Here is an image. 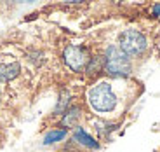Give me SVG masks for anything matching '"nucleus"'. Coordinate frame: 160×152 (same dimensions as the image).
I'll use <instances>...</instances> for the list:
<instances>
[{
  "label": "nucleus",
  "mask_w": 160,
  "mask_h": 152,
  "mask_svg": "<svg viewBox=\"0 0 160 152\" xmlns=\"http://www.w3.org/2000/svg\"><path fill=\"white\" fill-rule=\"evenodd\" d=\"M89 103L96 112H112L117 107V96L108 82H98L87 93Z\"/></svg>",
  "instance_id": "f257e3e1"
},
{
  "label": "nucleus",
  "mask_w": 160,
  "mask_h": 152,
  "mask_svg": "<svg viewBox=\"0 0 160 152\" xmlns=\"http://www.w3.org/2000/svg\"><path fill=\"white\" fill-rule=\"evenodd\" d=\"M104 70L112 77H127L131 73V60L118 46H108L104 51Z\"/></svg>",
  "instance_id": "f03ea898"
},
{
  "label": "nucleus",
  "mask_w": 160,
  "mask_h": 152,
  "mask_svg": "<svg viewBox=\"0 0 160 152\" xmlns=\"http://www.w3.org/2000/svg\"><path fill=\"white\" fill-rule=\"evenodd\" d=\"M146 37L138 30H125L118 37V47L127 58L141 56L146 49Z\"/></svg>",
  "instance_id": "7ed1b4c3"
},
{
  "label": "nucleus",
  "mask_w": 160,
  "mask_h": 152,
  "mask_svg": "<svg viewBox=\"0 0 160 152\" xmlns=\"http://www.w3.org/2000/svg\"><path fill=\"white\" fill-rule=\"evenodd\" d=\"M63 60L66 67L72 68L73 72H82L89 65V51L80 46H68L63 52Z\"/></svg>",
  "instance_id": "20e7f679"
},
{
  "label": "nucleus",
  "mask_w": 160,
  "mask_h": 152,
  "mask_svg": "<svg viewBox=\"0 0 160 152\" xmlns=\"http://www.w3.org/2000/svg\"><path fill=\"white\" fill-rule=\"evenodd\" d=\"M19 72H21V65L18 61H14V63H0V84L16 79L19 75Z\"/></svg>",
  "instance_id": "39448f33"
},
{
  "label": "nucleus",
  "mask_w": 160,
  "mask_h": 152,
  "mask_svg": "<svg viewBox=\"0 0 160 152\" xmlns=\"http://www.w3.org/2000/svg\"><path fill=\"white\" fill-rule=\"evenodd\" d=\"M73 138H75V142H78V144H82V145H85V147H89V149H98L99 147V144H98L94 138H92L89 133H85L82 128H77L75 129V133H73Z\"/></svg>",
  "instance_id": "423d86ee"
},
{
  "label": "nucleus",
  "mask_w": 160,
  "mask_h": 152,
  "mask_svg": "<svg viewBox=\"0 0 160 152\" xmlns=\"http://www.w3.org/2000/svg\"><path fill=\"white\" fill-rule=\"evenodd\" d=\"M103 68H104V56H92L89 60L85 72H87V75H96V73L103 72Z\"/></svg>",
  "instance_id": "0eeeda50"
},
{
  "label": "nucleus",
  "mask_w": 160,
  "mask_h": 152,
  "mask_svg": "<svg viewBox=\"0 0 160 152\" xmlns=\"http://www.w3.org/2000/svg\"><path fill=\"white\" fill-rule=\"evenodd\" d=\"M80 117V108L78 107H70L66 108L63 117V126H75V122L78 121Z\"/></svg>",
  "instance_id": "6e6552de"
},
{
  "label": "nucleus",
  "mask_w": 160,
  "mask_h": 152,
  "mask_svg": "<svg viewBox=\"0 0 160 152\" xmlns=\"http://www.w3.org/2000/svg\"><path fill=\"white\" fill-rule=\"evenodd\" d=\"M70 98H72L70 91L63 89V91H61V95H59V101H58L56 108H54V112H56V114H63V112H66V107L70 105Z\"/></svg>",
  "instance_id": "1a4fd4ad"
},
{
  "label": "nucleus",
  "mask_w": 160,
  "mask_h": 152,
  "mask_svg": "<svg viewBox=\"0 0 160 152\" xmlns=\"http://www.w3.org/2000/svg\"><path fill=\"white\" fill-rule=\"evenodd\" d=\"M64 136H66V129H52L44 136V144L49 145V144H54V142H61Z\"/></svg>",
  "instance_id": "9d476101"
},
{
  "label": "nucleus",
  "mask_w": 160,
  "mask_h": 152,
  "mask_svg": "<svg viewBox=\"0 0 160 152\" xmlns=\"http://www.w3.org/2000/svg\"><path fill=\"white\" fill-rule=\"evenodd\" d=\"M153 16H160V4H157L153 7Z\"/></svg>",
  "instance_id": "9b49d317"
}]
</instances>
